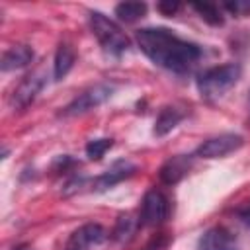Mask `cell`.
<instances>
[{"instance_id":"obj_1","label":"cell","mask_w":250,"mask_h":250,"mask_svg":"<svg viewBox=\"0 0 250 250\" xmlns=\"http://www.w3.org/2000/svg\"><path fill=\"white\" fill-rule=\"evenodd\" d=\"M139 49L160 68L188 74L201 59V47L178 37L166 27H143L135 35Z\"/></svg>"},{"instance_id":"obj_2","label":"cell","mask_w":250,"mask_h":250,"mask_svg":"<svg viewBox=\"0 0 250 250\" xmlns=\"http://www.w3.org/2000/svg\"><path fill=\"white\" fill-rule=\"evenodd\" d=\"M240 66L236 62H227V64H217L211 66L203 72L197 74V90L201 98L205 100H215L221 98L225 92H229L240 78Z\"/></svg>"},{"instance_id":"obj_3","label":"cell","mask_w":250,"mask_h":250,"mask_svg":"<svg viewBox=\"0 0 250 250\" xmlns=\"http://www.w3.org/2000/svg\"><path fill=\"white\" fill-rule=\"evenodd\" d=\"M88 20H90L92 33L96 35L98 43L102 45V49L107 55L119 57L129 49V37L121 31V27L113 20H109L102 12H94V10L88 14Z\"/></svg>"},{"instance_id":"obj_4","label":"cell","mask_w":250,"mask_h":250,"mask_svg":"<svg viewBox=\"0 0 250 250\" xmlns=\"http://www.w3.org/2000/svg\"><path fill=\"white\" fill-rule=\"evenodd\" d=\"M113 92H115V86H113V84H107V82L94 84V86L86 88L84 92H80V94L61 111V115H64V117H74V115H82V113H86V111H92V109L100 107L105 100H109Z\"/></svg>"},{"instance_id":"obj_5","label":"cell","mask_w":250,"mask_h":250,"mask_svg":"<svg viewBox=\"0 0 250 250\" xmlns=\"http://www.w3.org/2000/svg\"><path fill=\"white\" fill-rule=\"evenodd\" d=\"M244 145V139L238 135V133H221L217 137H211L207 141H203L197 148H195V156L199 158H207V160H213V158H225L232 152H236L240 146Z\"/></svg>"},{"instance_id":"obj_6","label":"cell","mask_w":250,"mask_h":250,"mask_svg":"<svg viewBox=\"0 0 250 250\" xmlns=\"http://www.w3.org/2000/svg\"><path fill=\"white\" fill-rule=\"evenodd\" d=\"M170 215V201L168 197L158 189H148L141 203V225L156 227L164 223Z\"/></svg>"},{"instance_id":"obj_7","label":"cell","mask_w":250,"mask_h":250,"mask_svg":"<svg viewBox=\"0 0 250 250\" xmlns=\"http://www.w3.org/2000/svg\"><path fill=\"white\" fill-rule=\"evenodd\" d=\"M45 84H47V74L43 70H35L31 74L23 76V80L16 86V90L12 94V105L18 109H25L29 104L35 102V98L45 88Z\"/></svg>"},{"instance_id":"obj_8","label":"cell","mask_w":250,"mask_h":250,"mask_svg":"<svg viewBox=\"0 0 250 250\" xmlns=\"http://www.w3.org/2000/svg\"><path fill=\"white\" fill-rule=\"evenodd\" d=\"M135 172H137V166L133 162H129V160H115L105 172H102L98 178L92 180V189L94 191H105V189L117 186L119 182L127 180Z\"/></svg>"},{"instance_id":"obj_9","label":"cell","mask_w":250,"mask_h":250,"mask_svg":"<svg viewBox=\"0 0 250 250\" xmlns=\"http://www.w3.org/2000/svg\"><path fill=\"white\" fill-rule=\"evenodd\" d=\"M197 248L199 250H240V244L227 227L217 225V227L207 229L201 234Z\"/></svg>"},{"instance_id":"obj_10","label":"cell","mask_w":250,"mask_h":250,"mask_svg":"<svg viewBox=\"0 0 250 250\" xmlns=\"http://www.w3.org/2000/svg\"><path fill=\"white\" fill-rule=\"evenodd\" d=\"M107 232L102 225L98 223H86L82 225L80 229H76L70 238H68V244H66V250H86L90 246H98L105 240Z\"/></svg>"},{"instance_id":"obj_11","label":"cell","mask_w":250,"mask_h":250,"mask_svg":"<svg viewBox=\"0 0 250 250\" xmlns=\"http://www.w3.org/2000/svg\"><path fill=\"white\" fill-rule=\"evenodd\" d=\"M193 156H195V154H176V156L168 158V160L162 164L160 172H158L162 184H166V186L178 184V182L189 172L191 162H193Z\"/></svg>"},{"instance_id":"obj_12","label":"cell","mask_w":250,"mask_h":250,"mask_svg":"<svg viewBox=\"0 0 250 250\" xmlns=\"http://www.w3.org/2000/svg\"><path fill=\"white\" fill-rule=\"evenodd\" d=\"M33 57H35V53L29 45H14V47H10L2 53L0 68H2V72H12V70L25 68L33 61Z\"/></svg>"},{"instance_id":"obj_13","label":"cell","mask_w":250,"mask_h":250,"mask_svg":"<svg viewBox=\"0 0 250 250\" xmlns=\"http://www.w3.org/2000/svg\"><path fill=\"white\" fill-rule=\"evenodd\" d=\"M76 62V53L72 49V45L68 43H61L55 51V61H53V78L59 82L62 80L74 66Z\"/></svg>"},{"instance_id":"obj_14","label":"cell","mask_w":250,"mask_h":250,"mask_svg":"<svg viewBox=\"0 0 250 250\" xmlns=\"http://www.w3.org/2000/svg\"><path fill=\"white\" fill-rule=\"evenodd\" d=\"M184 119V111H180L178 107H172V105H166L160 109L156 121H154V127H152V135L154 137H164L168 135L172 129H176L180 125V121Z\"/></svg>"},{"instance_id":"obj_15","label":"cell","mask_w":250,"mask_h":250,"mask_svg":"<svg viewBox=\"0 0 250 250\" xmlns=\"http://www.w3.org/2000/svg\"><path fill=\"white\" fill-rule=\"evenodd\" d=\"M139 225H141V221H137L131 213L119 215L117 221H115V227L111 230V238L115 242H119V244H125V242H129L133 238V234H135Z\"/></svg>"},{"instance_id":"obj_16","label":"cell","mask_w":250,"mask_h":250,"mask_svg":"<svg viewBox=\"0 0 250 250\" xmlns=\"http://www.w3.org/2000/svg\"><path fill=\"white\" fill-rule=\"evenodd\" d=\"M148 6L146 2H119L115 6V16L119 21H125V23H133L137 20H141L145 14H146Z\"/></svg>"},{"instance_id":"obj_17","label":"cell","mask_w":250,"mask_h":250,"mask_svg":"<svg viewBox=\"0 0 250 250\" xmlns=\"http://www.w3.org/2000/svg\"><path fill=\"white\" fill-rule=\"evenodd\" d=\"M191 10L209 25L213 27H221L225 23V18H223V10L213 4V2H195L191 4Z\"/></svg>"},{"instance_id":"obj_18","label":"cell","mask_w":250,"mask_h":250,"mask_svg":"<svg viewBox=\"0 0 250 250\" xmlns=\"http://www.w3.org/2000/svg\"><path fill=\"white\" fill-rule=\"evenodd\" d=\"M111 146H113V139H107V137H104V139H92L86 145V156L90 160H102V156Z\"/></svg>"},{"instance_id":"obj_19","label":"cell","mask_w":250,"mask_h":250,"mask_svg":"<svg viewBox=\"0 0 250 250\" xmlns=\"http://www.w3.org/2000/svg\"><path fill=\"white\" fill-rule=\"evenodd\" d=\"M223 8H225L229 14L238 16V18H242V16H250V0H234V2H225V4H223Z\"/></svg>"},{"instance_id":"obj_20","label":"cell","mask_w":250,"mask_h":250,"mask_svg":"<svg viewBox=\"0 0 250 250\" xmlns=\"http://www.w3.org/2000/svg\"><path fill=\"white\" fill-rule=\"evenodd\" d=\"M156 10H158L162 16H174V14L180 10V4H178V2H172V0H164V2H158V4H156Z\"/></svg>"},{"instance_id":"obj_21","label":"cell","mask_w":250,"mask_h":250,"mask_svg":"<svg viewBox=\"0 0 250 250\" xmlns=\"http://www.w3.org/2000/svg\"><path fill=\"white\" fill-rule=\"evenodd\" d=\"M236 217H238L246 227H250V201H246L244 205H240V207L236 209Z\"/></svg>"},{"instance_id":"obj_22","label":"cell","mask_w":250,"mask_h":250,"mask_svg":"<svg viewBox=\"0 0 250 250\" xmlns=\"http://www.w3.org/2000/svg\"><path fill=\"white\" fill-rule=\"evenodd\" d=\"M16 250H31L29 246H20V248H16Z\"/></svg>"},{"instance_id":"obj_23","label":"cell","mask_w":250,"mask_h":250,"mask_svg":"<svg viewBox=\"0 0 250 250\" xmlns=\"http://www.w3.org/2000/svg\"><path fill=\"white\" fill-rule=\"evenodd\" d=\"M145 250H156V248H154V246H146Z\"/></svg>"}]
</instances>
